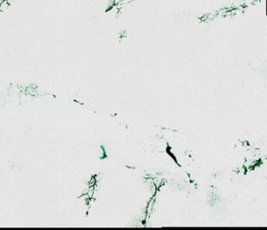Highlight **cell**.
Returning <instances> with one entry per match:
<instances>
[{"label": "cell", "mask_w": 267, "mask_h": 230, "mask_svg": "<svg viewBox=\"0 0 267 230\" xmlns=\"http://www.w3.org/2000/svg\"><path fill=\"white\" fill-rule=\"evenodd\" d=\"M9 6H10V5L8 3L7 0H4L3 2L0 4V11L1 12L6 11V10L8 9V7H9Z\"/></svg>", "instance_id": "cell-1"}, {"label": "cell", "mask_w": 267, "mask_h": 230, "mask_svg": "<svg viewBox=\"0 0 267 230\" xmlns=\"http://www.w3.org/2000/svg\"><path fill=\"white\" fill-rule=\"evenodd\" d=\"M3 1H4V0H0V4L2 3V2H3Z\"/></svg>", "instance_id": "cell-2"}]
</instances>
